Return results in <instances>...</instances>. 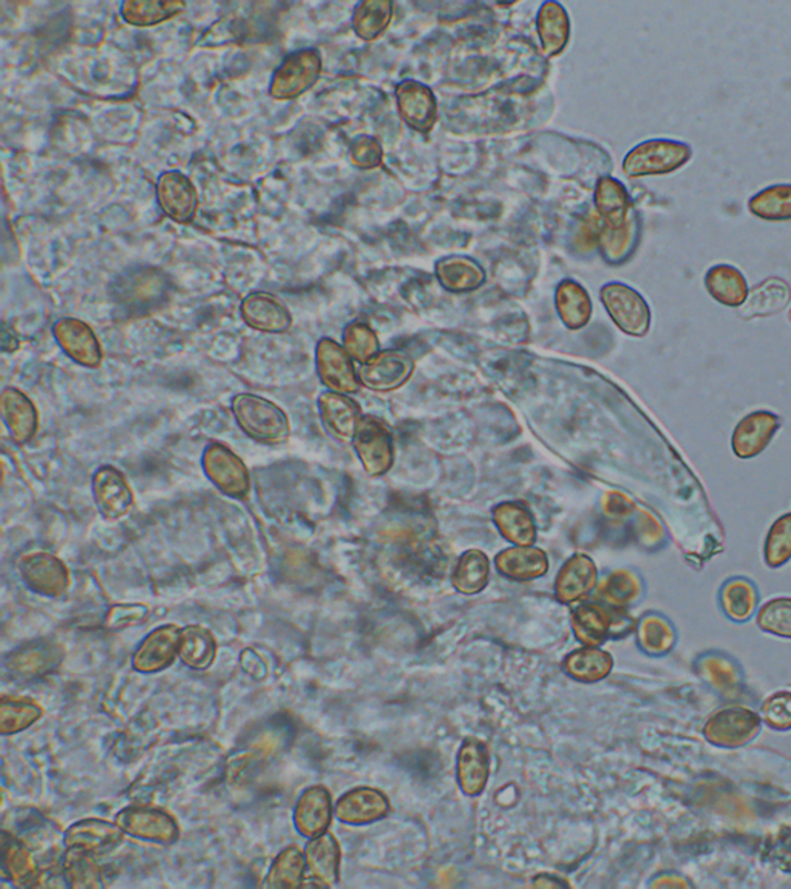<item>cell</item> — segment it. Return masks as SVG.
<instances>
[{"mask_svg":"<svg viewBox=\"0 0 791 889\" xmlns=\"http://www.w3.org/2000/svg\"><path fill=\"white\" fill-rule=\"evenodd\" d=\"M344 348L352 359L364 365L379 354V340L368 325L353 321L344 330Z\"/></svg>","mask_w":791,"mask_h":889,"instance_id":"obj_48","label":"cell"},{"mask_svg":"<svg viewBox=\"0 0 791 889\" xmlns=\"http://www.w3.org/2000/svg\"><path fill=\"white\" fill-rule=\"evenodd\" d=\"M761 730V718L753 711L730 707L708 719L706 738L720 747H739L751 742Z\"/></svg>","mask_w":791,"mask_h":889,"instance_id":"obj_9","label":"cell"},{"mask_svg":"<svg viewBox=\"0 0 791 889\" xmlns=\"http://www.w3.org/2000/svg\"><path fill=\"white\" fill-rule=\"evenodd\" d=\"M168 280L153 267H138L115 283V298L128 313H148L166 297Z\"/></svg>","mask_w":791,"mask_h":889,"instance_id":"obj_5","label":"cell"},{"mask_svg":"<svg viewBox=\"0 0 791 889\" xmlns=\"http://www.w3.org/2000/svg\"><path fill=\"white\" fill-rule=\"evenodd\" d=\"M353 445L369 476L385 474L392 468L395 459L392 431L377 417H362Z\"/></svg>","mask_w":791,"mask_h":889,"instance_id":"obj_7","label":"cell"},{"mask_svg":"<svg viewBox=\"0 0 791 889\" xmlns=\"http://www.w3.org/2000/svg\"><path fill=\"white\" fill-rule=\"evenodd\" d=\"M148 615L149 610L144 605H115L109 610L105 621H108L109 627L120 629L144 623Z\"/></svg>","mask_w":791,"mask_h":889,"instance_id":"obj_54","label":"cell"},{"mask_svg":"<svg viewBox=\"0 0 791 889\" xmlns=\"http://www.w3.org/2000/svg\"><path fill=\"white\" fill-rule=\"evenodd\" d=\"M321 73L322 58L317 50L295 51L275 70L270 94L278 101L294 100L316 84Z\"/></svg>","mask_w":791,"mask_h":889,"instance_id":"obj_4","label":"cell"},{"mask_svg":"<svg viewBox=\"0 0 791 889\" xmlns=\"http://www.w3.org/2000/svg\"><path fill=\"white\" fill-rule=\"evenodd\" d=\"M498 572L514 581H530L545 576L549 569L546 553L535 546H511L497 556Z\"/></svg>","mask_w":791,"mask_h":889,"instance_id":"obj_26","label":"cell"},{"mask_svg":"<svg viewBox=\"0 0 791 889\" xmlns=\"http://www.w3.org/2000/svg\"><path fill=\"white\" fill-rule=\"evenodd\" d=\"M341 864V849L332 834H321L306 847V865L308 879L316 880L318 887L336 883Z\"/></svg>","mask_w":791,"mask_h":889,"instance_id":"obj_30","label":"cell"},{"mask_svg":"<svg viewBox=\"0 0 791 889\" xmlns=\"http://www.w3.org/2000/svg\"><path fill=\"white\" fill-rule=\"evenodd\" d=\"M639 640L641 647L648 653L663 655L675 646L676 633L672 625L665 617L651 615L641 621Z\"/></svg>","mask_w":791,"mask_h":889,"instance_id":"obj_47","label":"cell"},{"mask_svg":"<svg viewBox=\"0 0 791 889\" xmlns=\"http://www.w3.org/2000/svg\"><path fill=\"white\" fill-rule=\"evenodd\" d=\"M3 712H10V714H14L13 722L10 723L7 727H3V732H16L21 730L23 727L30 726L34 719L39 718L41 715V711L39 707L33 706V704H27L21 702H11L8 704L3 702L2 706Z\"/></svg>","mask_w":791,"mask_h":889,"instance_id":"obj_55","label":"cell"},{"mask_svg":"<svg viewBox=\"0 0 791 889\" xmlns=\"http://www.w3.org/2000/svg\"><path fill=\"white\" fill-rule=\"evenodd\" d=\"M392 2H382V0L362 2L354 10L353 29L364 41H375L387 30L392 22Z\"/></svg>","mask_w":791,"mask_h":889,"instance_id":"obj_43","label":"cell"},{"mask_svg":"<svg viewBox=\"0 0 791 889\" xmlns=\"http://www.w3.org/2000/svg\"><path fill=\"white\" fill-rule=\"evenodd\" d=\"M303 865L305 861L297 848L286 849L275 860L274 867L267 876V885L270 887H297L301 883L303 871H305Z\"/></svg>","mask_w":791,"mask_h":889,"instance_id":"obj_50","label":"cell"},{"mask_svg":"<svg viewBox=\"0 0 791 889\" xmlns=\"http://www.w3.org/2000/svg\"><path fill=\"white\" fill-rule=\"evenodd\" d=\"M755 623L762 632L791 638V597H777L763 604Z\"/></svg>","mask_w":791,"mask_h":889,"instance_id":"obj_49","label":"cell"},{"mask_svg":"<svg viewBox=\"0 0 791 889\" xmlns=\"http://www.w3.org/2000/svg\"><path fill=\"white\" fill-rule=\"evenodd\" d=\"M53 336L62 351L85 368H98L102 352L100 340L89 325L78 318H61L53 326Z\"/></svg>","mask_w":791,"mask_h":889,"instance_id":"obj_13","label":"cell"},{"mask_svg":"<svg viewBox=\"0 0 791 889\" xmlns=\"http://www.w3.org/2000/svg\"><path fill=\"white\" fill-rule=\"evenodd\" d=\"M121 839L123 829L100 820H85L73 825L65 836L67 847L89 854H102L113 849L120 845Z\"/></svg>","mask_w":791,"mask_h":889,"instance_id":"obj_27","label":"cell"},{"mask_svg":"<svg viewBox=\"0 0 791 889\" xmlns=\"http://www.w3.org/2000/svg\"><path fill=\"white\" fill-rule=\"evenodd\" d=\"M186 3L161 2V0H129L121 6L125 22L135 27H153L183 13Z\"/></svg>","mask_w":791,"mask_h":889,"instance_id":"obj_42","label":"cell"},{"mask_svg":"<svg viewBox=\"0 0 791 889\" xmlns=\"http://www.w3.org/2000/svg\"><path fill=\"white\" fill-rule=\"evenodd\" d=\"M389 804L381 790L361 788L349 790L338 800L336 816L348 825H367L387 816Z\"/></svg>","mask_w":791,"mask_h":889,"instance_id":"obj_21","label":"cell"},{"mask_svg":"<svg viewBox=\"0 0 791 889\" xmlns=\"http://www.w3.org/2000/svg\"><path fill=\"white\" fill-rule=\"evenodd\" d=\"M596 206L600 212L601 218H604L605 226L611 227V229H619V227L625 226L633 214L631 200H629L623 184L620 181L609 178V176L598 181Z\"/></svg>","mask_w":791,"mask_h":889,"instance_id":"obj_31","label":"cell"},{"mask_svg":"<svg viewBox=\"0 0 791 889\" xmlns=\"http://www.w3.org/2000/svg\"><path fill=\"white\" fill-rule=\"evenodd\" d=\"M0 415L18 445L29 443L38 431V411L33 402L16 388H6L0 396Z\"/></svg>","mask_w":791,"mask_h":889,"instance_id":"obj_17","label":"cell"},{"mask_svg":"<svg viewBox=\"0 0 791 889\" xmlns=\"http://www.w3.org/2000/svg\"><path fill=\"white\" fill-rule=\"evenodd\" d=\"M203 470L223 494L245 499L251 490L250 471L242 459L222 443H211L203 452Z\"/></svg>","mask_w":791,"mask_h":889,"instance_id":"obj_6","label":"cell"},{"mask_svg":"<svg viewBox=\"0 0 791 889\" xmlns=\"http://www.w3.org/2000/svg\"><path fill=\"white\" fill-rule=\"evenodd\" d=\"M719 603L730 620L746 623L754 615V610L758 607V589L746 578H733L720 589Z\"/></svg>","mask_w":791,"mask_h":889,"instance_id":"obj_35","label":"cell"},{"mask_svg":"<svg viewBox=\"0 0 791 889\" xmlns=\"http://www.w3.org/2000/svg\"><path fill=\"white\" fill-rule=\"evenodd\" d=\"M231 408L239 427L255 442L281 445L288 440V416L270 400L254 395H239L232 399Z\"/></svg>","mask_w":791,"mask_h":889,"instance_id":"obj_1","label":"cell"},{"mask_svg":"<svg viewBox=\"0 0 791 889\" xmlns=\"http://www.w3.org/2000/svg\"><path fill=\"white\" fill-rule=\"evenodd\" d=\"M489 576V558L479 550H468L459 558L454 574H452V582L463 595H476L486 589Z\"/></svg>","mask_w":791,"mask_h":889,"instance_id":"obj_39","label":"cell"},{"mask_svg":"<svg viewBox=\"0 0 791 889\" xmlns=\"http://www.w3.org/2000/svg\"><path fill=\"white\" fill-rule=\"evenodd\" d=\"M458 780L467 796H478L489 780V753L483 742L468 738L458 755Z\"/></svg>","mask_w":791,"mask_h":889,"instance_id":"obj_24","label":"cell"},{"mask_svg":"<svg viewBox=\"0 0 791 889\" xmlns=\"http://www.w3.org/2000/svg\"><path fill=\"white\" fill-rule=\"evenodd\" d=\"M703 674L707 675L708 682L714 683V686L719 688H731L738 683L734 668L726 660L716 658V656H711L703 663Z\"/></svg>","mask_w":791,"mask_h":889,"instance_id":"obj_53","label":"cell"},{"mask_svg":"<svg viewBox=\"0 0 791 889\" xmlns=\"http://www.w3.org/2000/svg\"><path fill=\"white\" fill-rule=\"evenodd\" d=\"M93 499L101 517L120 521L133 505V493L124 474L115 467H102L93 476Z\"/></svg>","mask_w":791,"mask_h":889,"instance_id":"obj_12","label":"cell"},{"mask_svg":"<svg viewBox=\"0 0 791 889\" xmlns=\"http://www.w3.org/2000/svg\"><path fill=\"white\" fill-rule=\"evenodd\" d=\"M316 366L318 379L333 392L354 395L359 391V372L354 369L349 354L336 341L329 338L318 341Z\"/></svg>","mask_w":791,"mask_h":889,"instance_id":"obj_8","label":"cell"},{"mask_svg":"<svg viewBox=\"0 0 791 889\" xmlns=\"http://www.w3.org/2000/svg\"><path fill=\"white\" fill-rule=\"evenodd\" d=\"M597 581L598 572L594 561L586 554H574L558 573L555 593L562 604L577 603L596 589Z\"/></svg>","mask_w":791,"mask_h":889,"instance_id":"obj_18","label":"cell"},{"mask_svg":"<svg viewBox=\"0 0 791 889\" xmlns=\"http://www.w3.org/2000/svg\"><path fill=\"white\" fill-rule=\"evenodd\" d=\"M703 283H706V289L712 300L727 308L739 309L749 297V283L741 270L731 265L710 267Z\"/></svg>","mask_w":791,"mask_h":889,"instance_id":"obj_25","label":"cell"},{"mask_svg":"<svg viewBox=\"0 0 791 889\" xmlns=\"http://www.w3.org/2000/svg\"><path fill=\"white\" fill-rule=\"evenodd\" d=\"M21 572L29 587L42 595H61L69 584L64 564L51 554H29L22 560Z\"/></svg>","mask_w":791,"mask_h":889,"instance_id":"obj_19","label":"cell"},{"mask_svg":"<svg viewBox=\"0 0 791 889\" xmlns=\"http://www.w3.org/2000/svg\"><path fill=\"white\" fill-rule=\"evenodd\" d=\"M415 361L399 349L377 354L359 369L364 387L377 392L395 391L410 379Z\"/></svg>","mask_w":791,"mask_h":889,"instance_id":"obj_10","label":"cell"},{"mask_svg":"<svg viewBox=\"0 0 791 889\" xmlns=\"http://www.w3.org/2000/svg\"><path fill=\"white\" fill-rule=\"evenodd\" d=\"M555 305L562 324L570 329L584 328L592 313L589 294L576 282H562L558 286Z\"/></svg>","mask_w":791,"mask_h":889,"instance_id":"obj_40","label":"cell"},{"mask_svg":"<svg viewBox=\"0 0 791 889\" xmlns=\"http://www.w3.org/2000/svg\"><path fill=\"white\" fill-rule=\"evenodd\" d=\"M538 37L547 57H557L569 41L570 25L565 8L557 2H547L537 18Z\"/></svg>","mask_w":791,"mask_h":889,"instance_id":"obj_34","label":"cell"},{"mask_svg":"<svg viewBox=\"0 0 791 889\" xmlns=\"http://www.w3.org/2000/svg\"><path fill=\"white\" fill-rule=\"evenodd\" d=\"M118 824L124 832L140 839L169 844L176 837L175 821L161 810L125 809L118 816Z\"/></svg>","mask_w":791,"mask_h":889,"instance_id":"obj_22","label":"cell"},{"mask_svg":"<svg viewBox=\"0 0 791 889\" xmlns=\"http://www.w3.org/2000/svg\"><path fill=\"white\" fill-rule=\"evenodd\" d=\"M601 302L613 324L625 334L631 337L647 336L651 326V309L636 289L623 283H608L601 287Z\"/></svg>","mask_w":791,"mask_h":889,"instance_id":"obj_3","label":"cell"},{"mask_svg":"<svg viewBox=\"0 0 791 889\" xmlns=\"http://www.w3.org/2000/svg\"><path fill=\"white\" fill-rule=\"evenodd\" d=\"M779 428H781L779 416L763 409L743 417L741 422L736 425L731 438L736 458L742 460L758 458L767 450Z\"/></svg>","mask_w":791,"mask_h":889,"instance_id":"obj_11","label":"cell"},{"mask_svg":"<svg viewBox=\"0 0 791 889\" xmlns=\"http://www.w3.org/2000/svg\"><path fill=\"white\" fill-rule=\"evenodd\" d=\"M640 223L639 215L633 212L631 218L625 226L619 229H611V227H601L600 242L601 254L606 262L612 265H620L631 257L632 252L636 251L637 243H639Z\"/></svg>","mask_w":791,"mask_h":889,"instance_id":"obj_36","label":"cell"},{"mask_svg":"<svg viewBox=\"0 0 791 889\" xmlns=\"http://www.w3.org/2000/svg\"><path fill=\"white\" fill-rule=\"evenodd\" d=\"M400 117L416 132L428 133L438 117L436 98L428 86L415 81H405L396 89Z\"/></svg>","mask_w":791,"mask_h":889,"instance_id":"obj_15","label":"cell"},{"mask_svg":"<svg viewBox=\"0 0 791 889\" xmlns=\"http://www.w3.org/2000/svg\"><path fill=\"white\" fill-rule=\"evenodd\" d=\"M318 411L322 422L333 438L341 442H353L362 417L361 407L356 400L338 392H324L318 397Z\"/></svg>","mask_w":791,"mask_h":889,"instance_id":"obj_16","label":"cell"},{"mask_svg":"<svg viewBox=\"0 0 791 889\" xmlns=\"http://www.w3.org/2000/svg\"><path fill=\"white\" fill-rule=\"evenodd\" d=\"M494 521L499 533L511 544L529 546L537 539L533 514L521 503L506 502L495 507Z\"/></svg>","mask_w":791,"mask_h":889,"instance_id":"obj_32","label":"cell"},{"mask_svg":"<svg viewBox=\"0 0 791 889\" xmlns=\"http://www.w3.org/2000/svg\"><path fill=\"white\" fill-rule=\"evenodd\" d=\"M789 317H790V321H791V309H790V314H789Z\"/></svg>","mask_w":791,"mask_h":889,"instance_id":"obj_56","label":"cell"},{"mask_svg":"<svg viewBox=\"0 0 791 889\" xmlns=\"http://www.w3.org/2000/svg\"><path fill=\"white\" fill-rule=\"evenodd\" d=\"M611 610L594 603L577 605L572 613L574 635L581 644L596 647L611 636Z\"/></svg>","mask_w":791,"mask_h":889,"instance_id":"obj_33","label":"cell"},{"mask_svg":"<svg viewBox=\"0 0 791 889\" xmlns=\"http://www.w3.org/2000/svg\"><path fill=\"white\" fill-rule=\"evenodd\" d=\"M762 718L771 729H791V692L782 691L771 695L763 703Z\"/></svg>","mask_w":791,"mask_h":889,"instance_id":"obj_51","label":"cell"},{"mask_svg":"<svg viewBox=\"0 0 791 889\" xmlns=\"http://www.w3.org/2000/svg\"><path fill=\"white\" fill-rule=\"evenodd\" d=\"M613 666L612 656L600 648H580L568 655L562 663L566 674L584 683H596L611 674Z\"/></svg>","mask_w":791,"mask_h":889,"instance_id":"obj_38","label":"cell"},{"mask_svg":"<svg viewBox=\"0 0 791 889\" xmlns=\"http://www.w3.org/2000/svg\"><path fill=\"white\" fill-rule=\"evenodd\" d=\"M156 196L161 211L175 223L186 224L194 219L199 207V194L194 184L180 172H166L161 175Z\"/></svg>","mask_w":791,"mask_h":889,"instance_id":"obj_14","label":"cell"},{"mask_svg":"<svg viewBox=\"0 0 791 889\" xmlns=\"http://www.w3.org/2000/svg\"><path fill=\"white\" fill-rule=\"evenodd\" d=\"M332 821V797L328 790L316 786L303 794L295 808V825L306 837H317L325 832Z\"/></svg>","mask_w":791,"mask_h":889,"instance_id":"obj_28","label":"cell"},{"mask_svg":"<svg viewBox=\"0 0 791 889\" xmlns=\"http://www.w3.org/2000/svg\"><path fill=\"white\" fill-rule=\"evenodd\" d=\"M179 652L189 666L204 668L214 658V640L211 633L202 627H187L180 632Z\"/></svg>","mask_w":791,"mask_h":889,"instance_id":"obj_44","label":"cell"},{"mask_svg":"<svg viewBox=\"0 0 791 889\" xmlns=\"http://www.w3.org/2000/svg\"><path fill=\"white\" fill-rule=\"evenodd\" d=\"M180 644L179 629L164 625L156 629L143 641V646L136 652L135 668L143 672L160 671L172 663L175 651Z\"/></svg>","mask_w":791,"mask_h":889,"instance_id":"obj_29","label":"cell"},{"mask_svg":"<svg viewBox=\"0 0 791 889\" xmlns=\"http://www.w3.org/2000/svg\"><path fill=\"white\" fill-rule=\"evenodd\" d=\"M692 149L675 140H649L625 156L623 172L631 178L669 175L691 160Z\"/></svg>","mask_w":791,"mask_h":889,"instance_id":"obj_2","label":"cell"},{"mask_svg":"<svg viewBox=\"0 0 791 889\" xmlns=\"http://www.w3.org/2000/svg\"><path fill=\"white\" fill-rule=\"evenodd\" d=\"M242 317L247 326L260 333L281 334L290 329L288 309L274 295L254 293L242 303Z\"/></svg>","mask_w":791,"mask_h":889,"instance_id":"obj_20","label":"cell"},{"mask_svg":"<svg viewBox=\"0 0 791 889\" xmlns=\"http://www.w3.org/2000/svg\"><path fill=\"white\" fill-rule=\"evenodd\" d=\"M641 584L639 578L628 570H620L609 574L601 584V597L612 609H625L640 596Z\"/></svg>","mask_w":791,"mask_h":889,"instance_id":"obj_45","label":"cell"},{"mask_svg":"<svg viewBox=\"0 0 791 889\" xmlns=\"http://www.w3.org/2000/svg\"><path fill=\"white\" fill-rule=\"evenodd\" d=\"M354 165L361 168H373L379 165L382 160V149L379 143L373 137L361 136L354 141L352 152H349Z\"/></svg>","mask_w":791,"mask_h":889,"instance_id":"obj_52","label":"cell"},{"mask_svg":"<svg viewBox=\"0 0 791 889\" xmlns=\"http://www.w3.org/2000/svg\"><path fill=\"white\" fill-rule=\"evenodd\" d=\"M763 558L771 569H779L791 560V513L778 518L770 527L763 546Z\"/></svg>","mask_w":791,"mask_h":889,"instance_id":"obj_46","label":"cell"},{"mask_svg":"<svg viewBox=\"0 0 791 889\" xmlns=\"http://www.w3.org/2000/svg\"><path fill=\"white\" fill-rule=\"evenodd\" d=\"M751 214L770 223L791 222V184H774L750 200Z\"/></svg>","mask_w":791,"mask_h":889,"instance_id":"obj_41","label":"cell"},{"mask_svg":"<svg viewBox=\"0 0 791 889\" xmlns=\"http://www.w3.org/2000/svg\"><path fill=\"white\" fill-rule=\"evenodd\" d=\"M791 298L790 286L778 277L767 278L750 290L746 303L739 308V316L743 320L771 317L782 313Z\"/></svg>","mask_w":791,"mask_h":889,"instance_id":"obj_23","label":"cell"},{"mask_svg":"<svg viewBox=\"0 0 791 889\" xmlns=\"http://www.w3.org/2000/svg\"><path fill=\"white\" fill-rule=\"evenodd\" d=\"M436 275L443 287L450 293H468L483 285L484 270L470 258L454 257L440 259Z\"/></svg>","mask_w":791,"mask_h":889,"instance_id":"obj_37","label":"cell"}]
</instances>
